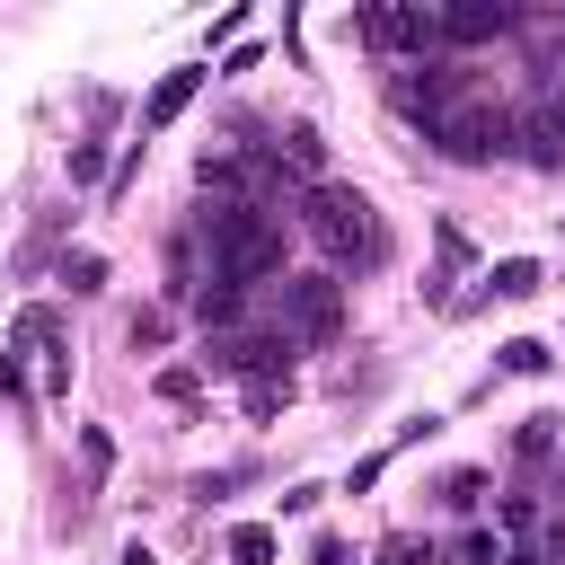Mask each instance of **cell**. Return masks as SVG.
I'll return each instance as SVG.
<instances>
[{
  "label": "cell",
  "mask_w": 565,
  "mask_h": 565,
  "mask_svg": "<svg viewBox=\"0 0 565 565\" xmlns=\"http://www.w3.org/2000/svg\"><path fill=\"white\" fill-rule=\"evenodd\" d=\"M353 35L380 53H441V9H353Z\"/></svg>",
  "instance_id": "5"
},
{
  "label": "cell",
  "mask_w": 565,
  "mask_h": 565,
  "mask_svg": "<svg viewBox=\"0 0 565 565\" xmlns=\"http://www.w3.org/2000/svg\"><path fill=\"white\" fill-rule=\"evenodd\" d=\"M230 565H274V530L265 521H238L230 530Z\"/></svg>",
  "instance_id": "16"
},
{
  "label": "cell",
  "mask_w": 565,
  "mask_h": 565,
  "mask_svg": "<svg viewBox=\"0 0 565 565\" xmlns=\"http://www.w3.org/2000/svg\"><path fill=\"white\" fill-rule=\"evenodd\" d=\"M547 362H556V353H547L539 335H512V344H503V371H512V380H539Z\"/></svg>",
  "instance_id": "18"
},
{
  "label": "cell",
  "mask_w": 565,
  "mask_h": 565,
  "mask_svg": "<svg viewBox=\"0 0 565 565\" xmlns=\"http://www.w3.org/2000/svg\"><path fill=\"white\" fill-rule=\"evenodd\" d=\"M62 230H71V212H44V221L26 230V247H18V274H26V282H35L44 265H53V247H62Z\"/></svg>",
  "instance_id": "10"
},
{
  "label": "cell",
  "mask_w": 565,
  "mask_h": 565,
  "mask_svg": "<svg viewBox=\"0 0 565 565\" xmlns=\"http://www.w3.org/2000/svg\"><path fill=\"white\" fill-rule=\"evenodd\" d=\"M433 150H441V159H459V168H486V159H503V150H512V115H503L494 97H477V88H468V97H450V115L433 124Z\"/></svg>",
  "instance_id": "3"
},
{
  "label": "cell",
  "mask_w": 565,
  "mask_h": 565,
  "mask_svg": "<svg viewBox=\"0 0 565 565\" xmlns=\"http://www.w3.org/2000/svg\"><path fill=\"white\" fill-rule=\"evenodd\" d=\"M300 230L335 256V265H353V274H371V265H388V230H380V212H371V194L362 185H309L300 194Z\"/></svg>",
  "instance_id": "1"
},
{
  "label": "cell",
  "mask_w": 565,
  "mask_h": 565,
  "mask_svg": "<svg viewBox=\"0 0 565 565\" xmlns=\"http://www.w3.org/2000/svg\"><path fill=\"white\" fill-rule=\"evenodd\" d=\"M521 18L503 9V0H468V9H441V44L459 53V44H494V35H512Z\"/></svg>",
  "instance_id": "8"
},
{
  "label": "cell",
  "mask_w": 565,
  "mask_h": 565,
  "mask_svg": "<svg viewBox=\"0 0 565 565\" xmlns=\"http://www.w3.org/2000/svg\"><path fill=\"white\" fill-rule=\"evenodd\" d=\"M344 327V274H282L274 291V335L291 344H335Z\"/></svg>",
  "instance_id": "2"
},
{
  "label": "cell",
  "mask_w": 565,
  "mask_h": 565,
  "mask_svg": "<svg viewBox=\"0 0 565 565\" xmlns=\"http://www.w3.org/2000/svg\"><path fill=\"white\" fill-rule=\"evenodd\" d=\"M512 459H521V468H547V459H556V415H530V424L512 433Z\"/></svg>",
  "instance_id": "13"
},
{
  "label": "cell",
  "mask_w": 565,
  "mask_h": 565,
  "mask_svg": "<svg viewBox=\"0 0 565 565\" xmlns=\"http://www.w3.org/2000/svg\"><path fill=\"white\" fill-rule=\"evenodd\" d=\"M124 335H132V353H159V344L177 335V318H168V309H132V327H124Z\"/></svg>",
  "instance_id": "17"
},
{
  "label": "cell",
  "mask_w": 565,
  "mask_h": 565,
  "mask_svg": "<svg viewBox=\"0 0 565 565\" xmlns=\"http://www.w3.org/2000/svg\"><path fill=\"white\" fill-rule=\"evenodd\" d=\"M309 565H353V556H344V539H327V530H318V539H309Z\"/></svg>",
  "instance_id": "23"
},
{
  "label": "cell",
  "mask_w": 565,
  "mask_h": 565,
  "mask_svg": "<svg viewBox=\"0 0 565 565\" xmlns=\"http://www.w3.org/2000/svg\"><path fill=\"white\" fill-rule=\"evenodd\" d=\"M433 494H441L450 512H477V503H486V468H450V477H441Z\"/></svg>",
  "instance_id": "15"
},
{
  "label": "cell",
  "mask_w": 565,
  "mask_h": 565,
  "mask_svg": "<svg viewBox=\"0 0 565 565\" xmlns=\"http://www.w3.org/2000/svg\"><path fill=\"white\" fill-rule=\"evenodd\" d=\"M203 79H212L203 62H177V71H159V88L141 97V132H168V124L194 106V88H203Z\"/></svg>",
  "instance_id": "7"
},
{
  "label": "cell",
  "mask_w": 565,
  "mask_h": 565,
  "mask_svg": "<svg viewBox=\"0 0 565 565\" xmlns=\"http://www.w3.org/2000/svg\"><path fill=\"white\" fill-rule=\"evenodd\" d=\"M115 565H159V556H150V547H141V539H132V547H124V556H115Z\"/></svg>",
  "instance_id": "24"
},
{
  "label": "cell",
  "mask_w": 565,
  "mask_h": 565,
  "mask_svg": "<svg viewBox=\"0 0 565 565\" xmlns=\"http://www.w3.org/2000/svg\"><path fill=\"white\" fill-rule=\"evenodd\" d=\"M97 177H115L106 150H97V141H71V185H97Z\"/></svg>",
  "instance_id": "21"
},
{
  "label": "cell",
  "mask_w": 565,
  "mask_h": 565,
  "mask_svg": "<svg viewBox=\"0 0 565 565\" xmlns=\"http://www.w3.org/2000/svg\"><path fill=\"white\" fill-rule=\"evenodd\" d=\"M433 256H441V274L424 282V300H433V309H459V291H450V282H459V274L477 265V247H468V230H459V221H441V230H433Z\"/></svg>",
  "instance_id": "9"
},
{
  "label": "cell",
  "mask_w": 565,
  "mask_h": 565,
  "mask_svg": "<svg viewBox=\"0 0 565 565\" xmlns=\"http://www.w3.org/2000/svg\"><path fill=\"white\" fill-rule=\"evenodd\" d=\"M539 282H547V274H539V265H530V256H503V265H494V274H486V291H494V300H530V291H539Z\"/></svg>",
  "instance_id": "12"
},
{
  "label": "cell",
  "mask_w": 565,
  "mask_h": 565,
  "mask_svg": "<svg viewBox=\"0 0 565 565\" xmlns=\"http://www.w3.org/2000/svg\"><path fill=\"white\" fill-rule=\"evenodd\" d=\"M115 477V433H97V424H79V486H62V530H79L88 521V503H97V486Z\"/></svg>",
  "instance_id": "6"
},
{
  "label": "cell",
  "mask_w": 565,
  "mask_h": 565,
  "mask_svg": "<svg viewBox=\"0 0 565 565\" xmlns=\"http://www.w3.org/2000/svg\"><path fill=\"white\" fill-rule=\"evenodd\" d=\"M150 388H159L168 406H203V362H168V371H159Z\"/></svg>",
  "instance_id": "14"
},
{
  "label": "cell",
  "mask_w": 565,
  "mask_h": 565,
  "mask_svg": "<svg viewBox=\"0 0 565 565\" xmlns=\"http://www.w3.org/2000/svg\"><path fill=\"white\" fill-rule=\"evenodd\" d=\"M247 477H256V468H247V459H230V468H212V477H194V494H203V503H221V494H238Z\"/></svg>",
  "instance_id": "20"
},
{
  "label": "cell",
  "mask_w": 565,
  "mask_h": 565,
  "mask_svg": "<svg viewBox=\"0 0 565 565\" xmlns=\"http://www.w3.org/2000/svg\"><path fill=\"white\" fill-rule=\"evenodd\" d=\"M274 406H291V371H274V380H247V415H274Z\"/></svg>",
  "instance_id": "19"
},
{
  "label": "cell",
  "mask_w": 565,
  "mask_h": 565,
  "mask_svg": "<svg viewBox=\"0 0 565 565\" xmlns=\"http://www.w3.org/2000/svg\"><path fill=\"white\" fill-rule=\"evenodd\" d=\"M53 282H62V291H79V300H88V291H106V256H97V247H62Z\"/></svg>",
  "instance_id": "11"
},
{
  "label": "cell",
  "mask_w": 565,
  "mask_h": 565,
  "mask_svg": "<svg viewBox=\"0 0 565 565\" xmlns=\"http://www.w3.org/2000/svg\"><path fill=\"white\" fill-rule=\"evenodd\" d=\"M503 565H539V556H521V547H503Z\"/></svg>",
  "instance_id": "25"
},
{
  "label": "cell",
  "mask_w": 565,
  "mask_h": 565,
  "mask_svg": "<svg viewBox=\"0 0 565 565\" xmlns=\"http://www.w3.org/2000/svg\"><path fill=\"white\" fill-rule=\"evenodd\" d=\"M9 353H35V362H44V397L71 388V327H62L53 300H26V309L9 318Z\"/></svg>",
  "instance_id": "4"
},
{
  "label": "cell",
  "mask_w": 565,
  "mask_h": 565,
  "mask_svg": "<svg viewBox=\"0 0 565 565\" xmlns=\"http://www.w3.org/2000/svg\"><path fill=\"white\" fill-rule=\"evenodd\" d=\"M0 397H35V380H26V362L0 344Z\"/></svg>",
  "instance_id": "22"
}]
</instances>
